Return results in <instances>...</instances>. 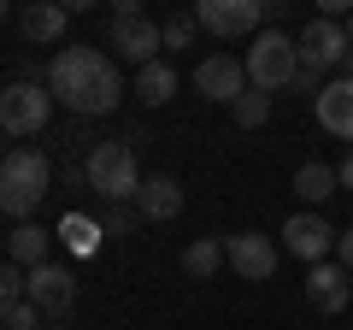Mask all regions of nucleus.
Returning a JSON list of instances; mask_svg holds the SVG:
<instances>
[{"label":"nucleus","instance_id":"f257e3e1","mask_svg":"<svg viewBox=\"0 0 353 330\" xmlns=\"http://www.w3.org/2000/svg\"><path fill=\"white\" fill-rule=\"evenodd\" d=\"M48 95H59V106L77 118H106L124 101V77L94 41H65L48 59Z\"/></svg>","mask_w":353,"mask_h":330},{"label":"nucleus","instance_id":"f03ea898","mask_svg":"<svg viewBox=\"0 0 353 330\" xmlns=\"http://www.w3.org/2000/svg\"><path fill=\"white\" fill-rule=\"evenodd\" d=\"M48 189H53V165L41 148H12L0 159V213L6 218L30 224V213L48 201Z\"/></svg>","mask_w":353,"mask_h":330},{"label":"nucleus","instance_id":"7ed1b4c3","mask_svg":"<svg viewBox=\"0 0 353 330\" xmlns=\"http://www.w3.org/2000/svg\"><path fill=\"white\" fill-rule=\"evenodd\" d=\"M83 183H88V195H101L106 206H136V189H141L136 148H130V142H94L88 159H83Z\"/></svg>","mask_w":353,"mask_h":330},{"label":"nucleus","instance_id":"20e7f679","mask_svg":"<svg viewBox=\"0 0 353 330\" xmlns=\"http://www.w3.org/2000/svg\"><path fill=\"white\" fill-rule=\"evenodd\" d=\"M106 48L118 53V59H130L141 71V65L159 59L165 48V24L153 12H141L136 0H112V24H106Z\"/></svg>","mask_w":353,"mask_h":330},{"label":"nucleus","instance_id":"39448f33","mask_svg":"<svg viewBox=\"0 0 353 330\" xmlns=\"http://www.w3.org/2000/svg\"><path fill=\"white\" fill-rule=\"evenodd\" d=\"M248 89H259V95H277V89H289L294 83V71H301V59H294V41L283 36V30H271L265 24L259 36L248 41Z\"/></svg>","mask_w":353,"mask_h":330},{"label":"nucleus","instance_id":"423d86ee","mask_svg":"<svg viewBox=\"0 0 353 330\" xmlns=\"http://www.w3.org/2000/svg\"><path fill=\"white\" fill-rule=\"evenodd\" d=\"M189 18L201 30H212L218 41H236V36H259L265 30V0H194Z\"/></svg>","mask_w":353,"mask_h":330},{"label":"nucleus","instance_id":"0eeeda50","mask_svg":"<svg viewBox=\"0 0 353 330\" xmlns=\"http://www.w3.org/2000/svg\"><path fill=\"white\" fill-rule=\"evenodd\" d=\"M53 118V95L41 83H6L0 89V130L6 136H36Z\"/></svg>","mask_w":353,"mask_h":330},{"label":"nucleus","instance_id":"6e6552de","mask_svg":"<svg viewBox=\"0 0 353 330\" xmlns=\"http://www.w3.org/2000/svg\"><path fill=\"white\" fill-rule=\"evenodd\" d=\"M336 236L341 230L330 224L324 213H289V224H283V248H289L294 260H306V266H324V260L336 254Z\"/></svg>","mask_w":353,"mask_h":330},{"label":"nucleus","instance_id":"1a4fd4ad","mask_svg":"<svg viewBox=\"0 0 353 330\" xmlns=\"http://www.w3.org/2000/svg\"><path fill=\"white\" fill-rule=\"evenodd\" d=\"M24 301L36 307L41 318H65V313L77 307V278H71L65 266H53V260H48V266L24 271Z\"/></svg>","mask_w":353,"mask_h":330},{"label":"nucleus","instance_id":"9d476101","mask_svg":"<svg viewBox=\"0 0 353 330\" xmlns=\"http://www.w3.org/2000/svg\"><path fill=\"white\" fill-rule=\"evenodd\" d=\"M341 53H347V30L330 24V18H312V24L294 36V59H301V71H341Z\"/></svg>","mask_w":353,"mask_h":330},{"label":"nucleus","instance_id":"9b49d317","mask_svg":"<svg viewBox=\"0 0 353 330\" xmlns=\"http://www.w3.org/2000/svg\"><path fill=\"white\" fill-rule=\"evenodd\" d=\"M194 89H201V101L236 106L241 95H248V65H241L236 53H206V59L194 65Z\"/></svg>","mask_w":353,"mask_h":330},{"label":"nucleus","instance_id":"f8f14e48","mask_svg":"<svg viewBox=\"0 0 353 330\" xmlns=\"http://www.w3.org/2000/svg\"><path fill=\"white\" fill-rule=\"evenodd\" d=\"M224 266L248 283H265L277 271V242L259 236V230H236V236H224Z\"/></svg>","mask_w":353,"mask_h":330},{"label":"nucleus","instance_id":"ddd939ff","mask_svg":"<svg viewBox=\"0 0 353 330\" xmlns=\"http://www.w3.org/2000/svg\"><path fill=\"white\" fill-rule=\"evenodd\" d=\"M136 213H141V224H165V218H176V213H183V183H176L171 171H153V177H141V189H136Z\"/></svg>","mask_w":353,"mask_h":330},{"label":"nucleus","instance_id":"4468645a","mask_svg":"<svg viewBox=\"0 0 353 330\" xmlns=\"http://www.w3.org/2000/svg\"><path fill=\"white\" fill-rule=\"evenodd\" d=\"M312 106H318V124L353 148V77H336V83H324V95H318Z\"/></svg>","mask_w":353,"mask_h":330},{"label":"nucleus","instance_id":"2eb2a0df","mask_svg":"<svg viewBox=\"0 0 353 330\" xmlns=\"http://www.w3.org/2000/svg\"><path fill=\"white\" fill-rule=\"evenodd\" d=\"M18 30H24V41H36V48L65 41V30H71V6H59V0H36V6L18 12Z\"/></svg>","mask_w":353,"mask_h":330},{"label":"nucleus","instance_id":"dca6fc26","mask_svg":"<svg viewBox=\"0 0 353 330\" xmlns=\"http://www.w3.org/2000/svg\"><path fill=\"white\" fill-rule=\"evenodd\" d=\"M306 301H312L318 313H341V307L353 301L347 271H341V266H330V260H324V266H312V271H306Z\"/></svg>","mask_w":353,"mask_h":330},{"label":"nucleus","instance_id":"f3484780","mask_svg":"<svg viewBox=\"0 0 353 330\" xmlns=\"http://www.w3.org/2000/svg\"><path fill=\"white\" fill-rule=\"evenodd\" d=\"M48 248H53V236L41 224H18L12 242H6V260H12L18 271H36V266H48Z\"/></svg>","mask_w":353,"mask_h":330},{"label":"nucleus","instance_id":"a211bd4d","mask_svg":"<svg viewBox=\"0 0 353 330\" xmlns=\"http://www.w3.org/2000/svg\"><path fill=\"white\" fill-rule=\"evenodd\" d=\"M294 195H301L306 206H324L330 195H341V183H336V165H324V159H306L301 171H294Z\"/></svg>","mask_w":353,"mask_h":330},{"label":"nucleus","instance_id":"6ab92c4d","mask_svg":"<svg viewBox=\"0 0 353 330\" xmlns=\"http://www.w3.org/2000/svg\"><path fill=\"white\" fill-rule=\"evenodd\" d=\"M136 95L148 106H165L176 95V71H171V59H153V65H141L136 71Z\"/></svg>","mask_w":353,"mask_h":330},{"label":"nucleus","instance_id":"aec40b11","mask_svg":"<svg viewBox=\"0 0 353 330\" xmlns=\"http://www.w3.org/2000/svg\"><path fill=\"white\" fill-rule=\"evenodd\" d=\"M224 266V236H201V242H189V248H183V271H189V278H212V271Z\"/></svg>","mask_w":353,"mask_h":330},{"label":"nucleus","instance_id":"412c9836","mask_svg":"<svg viewBox=\"0 0 353 330\" xmlns=\"http://www.w3.org/2000/svg\"><path fill=\"white\" fill-rule=\"evenodd\" d=\"M230 113H236V124H241V130H259L265 118H271V95H259V89H248V95H241L236 106H230Z\"/></svg>","mask_w":353,"mask_h":330},{"label":"nucleus","instance_id":"4be33fe9","mask_svg":"<svg viewBox=\"0 0 353 330\" xmlns=\"http://www.w3.org/2000/svg\"><path fill=\"white\" fill-rule=\"evenodd\" d=\"M18 301H24V271H18L12 260H0V318L12 313Z\"/></svg>","mask_w":353,"mask_h":330},{"label":"nucleus","instance_id":"5701e85b","mask_svg":"<svg viewBox=\"0 0 353 330\" xmlns=\"http://www.w3.org/2000/svg\"><path fill=\"white\" fill-rule=\"evenodd\" d=\"M194 30H201V24H194L189 12H176V18H165V48H171V53L194 48Z\"/></svg>","mask_w":353,"mask_h":330},{"label":"nucleus","instance_id":"b1692460","mask_svg":"<svg viewBox=\"0 0 353 330\" xmlns=\"http://www.w3.org/2000/svg\"><path fill=\"white\" fill-rule=\"evenodd\" d=\"M136 224H141V213H136V206H106V218H101V236H130Z\"/></svg>","mask_w":353,"mask_h":330},{"label":"nucleus","instance_id":"393cba45","mask_svg":"<svg viewBox=\"0 0 353 330\" xmlns=\"http://www.w3.org/2000/svg\"><path fill=\"white\" fill-rule=\"evenodd\" d=\"M94 236H101V224H88V218H71V224H65V242H71L77 254H88V248H94Z\"/></svg>","mask_w":353,"mask_h":330},{"label":"nucleus","instance_id":"a878e982","mask_svg":"<svg viewBox=\"0 0 353 330\" xmlns=\"http://www.w3.org/2000/svg\"><path fill=\"white\" fill-rule=\"evenodd\" d=\"M0 324H6V330H41V313H36V307H30V301H18L12 313L0 318Z\"/></svg>","mask_w":353,"mask_h":330},{"label":"nucleus","instance_id":"bb28decb","mask_svg":"<svg viewBox=\"0 0 353 330\" xmlns=\"http://www.w3.org/2000/svg\"><path fill=\"white\" fill-rule=\"evenodd\" d=\"M289 89H294V95H312V101H318V95H324V77H318V71H294Z\"/></svg>","mask_w":353,"mask_h":330},{"label":"nucleus","instance_id":"cd10ccee","mask_svg":"<svg viewBox=\"0 0 353 330\" xmlns=\"http://www.w3.org/2000/svg\"><path fill=\"white\" fill-rule=\"evenodd\" d=\"M336 266L353 271V230H341V236H336Z\"/></svg>","mask_w":353,"mask_h":330},{"label":"nucleus","instance_id":"c85d7f7f","mask_svg":"<svg viewBox=\"0 0 353 330\" xmlns=\"http://www.w3.org/2000/svg\"><path fill=\"white\" fill-rule=\"evenodd\" d=\"M336 183H341V189H353V148L341 153V165H336Z\"/></svg>","mask_w":353,"mask_h":330},{"label":"nucleus","instance_id":"c756f323","mask_svg":"<svg viewBox=\"0 0 353 330\" xmlns=\"http://www.w3.org/2000/svg\"><path fill=\"white\" fill-rule=\"evenodd\" d=\"M341 77H353V41H347V53H341Z\"/></svg>","mask_w":353,"mask_h":330},{"label":"nucleus","instance_id":"7c9ffc66","mask_svg":"<svg viewBox=\"0 0 353 330\" xmlns=\"http://www.w3.org/2000/svg\"><path fill=\"white\" fill-rule=\"evenodd\" d=\"M6 18H12V6H6V0H0V24H6Z\"/></svg>","mask_w":353,"mask_h":330},{"label":"nucleus","instance_id":"2f4dec72","mask_svg":"<svg viewBox=\"0 0 353 330\" xmlns=\"http://www.w3.org/2000/svg\"><path fill=\"white\" fill-rule=\"evenodd\" d=\"M341 30H347V41H353V12H347V24H341Z\"/></svg>","mask_w":353,"mask_h":330},{"label":"nucleus","instance_id":"473e14b6","mask_svg":"<svg viewBox=\"0 0 353 330\" xmlns=\"http://www.w3.org/2000/svg\"><path fill=\"white\" fill-rule=\"evenodd\" d=\"M53 330H59V324H53Z\"/></svg>","mask_w":353,"mask_h":330}]
</instances>
